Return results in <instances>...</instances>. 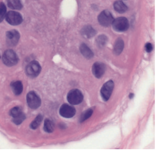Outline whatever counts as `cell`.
Here are the masks:
<instances>
[{
  "mask_svg": "<svg viewBox=\"0 0 156 151\" xmlns=\"http://www.w3.org/2000/svg\"><path fill=\"white\" fill-rule=\"evenodd\" d=\"M80 51L82 54V55L87 59H91L94 56V54L92 51L90 50V49L85 43H82L80 45Z\"/></svg>",
  "mask_w": 156,
  "mask_h": 151,
  "instance_id": "cell-16",
  "label": "cell"
},
{
  "mask_svg": "<svg viewBox=\"0 0 156 151\" xmlns=\"http://www.w3.org/2000/svg\"><path fill=\"white\" fill-rule=\"evenodd\" d=\"M59 113L61 116L65 118H72L75 115L76 110L73 107L68 104H63L60 108Z\"/></svg>",
  "mask_w": 156,
  "mask_h": 151,
  "instance_id": "cell-10",
  "label": "cell"
},
{
  "mask_svg": "<svg viewBox=\"0 0 156 151\" xmlns=\"http://www.w3.org/2000/svg\"><path fill=\"white\" fill-rule=\"evenodd\" d=\"M54 128H55V125L54 123L50 120L49 119H46L44 121V130L47 132V133H52L54 130Z\"/></svg>",
  "mask_w": 156,
  "mask_h": 151,
  "instance_id": "cell-18",
  "label": "cell"
},
{
  "mask_svg": "<svg viewBox=\"0 0 156 151\" xmlns=\"http://www.w3.org/2000/svg\"><path fill=\"white\" fill-rule=\"evenodd\" d=\"M20 38L19 32L15 29L9 30L6 33V42L11 47L16 46L19 41Z\"/></svg>",
  "mask_w": 156,
  "mask_h": 151,
  "instance_id": "cell-9",
  "label": "cell"
},
{
  "mask_svg": "<svg viewBox=\"0 0 156 151\" xmlns=\"http://www.w3.org/2000/svg\"><path fill=\"white\" fill-rule=\"evenodd\" d=\"M124 43L123 40L121 38H118L115 43L114 52L118 55L121 54L124 49Z\"/></svg>",
  "mask_w": 156,
  "mask_h": 151,
  "instance_id": "cell-17",
  "label": "cell"
},
{
  "mask_svg": "<svg viewBox=\"0 0 156 151\" xmlns=\"http://www.w3.org/2000/svg\"><path fill=\"white\" fill-rule=\"evenodd\" d=\"M146 51L147 52H150L153 50V46L150 43H147L146 45Z\"/></svg>",
  "mask_w": 156,
  "mask_h": 151,
  "instance_id": "cell-25",
  "label": "cell"
},
{
  "mask_svg": "<svg viewBox=\"0 0 156 151\" xmlns=\"http://www.w3.org/2000/svg\"><path fill=\"white\" fill-rule=\"evenodd\" d=\"M82 35L87 38H90L95 35L96 30H95L91 26H86L81 30Z\"/></svg>",
  "mask_w": 156,
  "mask_h": 151,
  "instance_id": "cell-13",
  "label": "cell"
},
{
  "mask_svg": "<svg viewBox=\"0 0 156 151\" xmlns=\"http://www.w3.org/2000/svg\"><path fill=\"white\" fill-rule=\"evenodd\" d=\"M25 119H26V115L23 112H22L17 117L13 118L12 121L16 125H20L21 123H22L23 121H24Z\"/></svg>",
  "mask_w": 156,
  "mask_h": 151,
  "instance_id": "cell-22",
  "label": "cell"
},
{
  "mask_svg": "<svg viewBox=\"0 0 156 151\" xmlns=\"http://www.w3.org/2000/svg\"><path fill=\"white\" fill-rule=\"evenodd\" d=\"M5 20L12 26H17L20 25L23 19L21 14L16 11H10L7 13L5 16Z\"/></svg>",
  "mask_w": 156,
  "mask_h": 151,
  "instance_id": "cell-2",
  "label": "cell"
},
{
  "mask_svg": "<svg viewBox=\"0 0 156 151\" xmlns=\"http://www.w3.org/2000/svg\"><path fill=\"white\" fill-rule=\"evenodd\" d=\"M98 20L101 26L104 27H108L112 25L114 19L111 12L107 10H104L99 14Z\"/></svg>",
  "mask_w": 156,
  "mask_h": 151,
  "instance_id": "cell-4",
  "label": "cell"
},
{
  "mask_svg": "<svg viewBox=\"0 0 156 151\" xmlns=\"http://www.w3.org/2000/svg\"><path fill=\"white\" fill-rule=\"evenodd\" d=\"M105 70V66L101 62H95L92 66V73L97 78H101L104 75Z\"/></svg>",
  "mask_w": 156,
  "mask_h": 151,
  "instance_id": "cell-11",
  "label": "cell"
},
{
  "mask_svg": "<svg viewBox=\"0 0 156 151\" xmlns=\"http://www.w3.org/2000/svg\"><path fill=\"white\" fill-rule=\"evenodd\" d=\"M11 88L15 95H20L23 90V86L20 81H12L11 83Z\"/></svg>",
  "mask_w": 156,
  "mask_h": 151,
  "instance_id": "cell-12",
  "label": "cell"
},
{
  "mask_svg": "<svg viewBox=\"0 0 156 151\" xmlns=\"http://www.w3.org/2000/svg\"><path fill=\"white\" fill-rule=\"evenodd\" d=\"M43 117L41 114H39V115H37L36 117V118L34 119V120L32 121V123H31V124H30L31 129H34V130L36 129L40 126V124H41L42 120H43Z\"/></svg>",
  "mask_w": 156,
  "mask_h": 151,
  "instance_id": "cell-19",
  "label": "cell"
},
{
  "mask_svg": "<svg viewBox=\"0 0 156 151\" xmlns=\"http://www.w3.org/2000/svg\"><path fill=\"white\" fill-rule=\"evenodd\" d=\"M114 8L119 13H124L128 10V7L126 4L121 1H117L114 4Z\"/></svg>",
  "mask_w": 156,
  "mask_h": 151,
  "instance_id": "cell-15",
  "label": "cell"
},
{
  "mask_svg": "<svg viewBox=\"0 0 156 151\" xmlns=\"http://www.w3.org/2000/svg\"><path fill=\"white\" fill-rule=\"evenodd\" d=\"M112 25L114 30L119 32H125L129 28V21L127 18L124 17H120L114 20Z\"/></svg>",
  "mask_w": 156,
  "mask_h": 151,
  "instance_id": "cell-3",
  "label": "cell"
},
{
  "mask_svg": "<svg viewBox=\"0 0 156 151\" xmlns=\"http://www.w3.org/2000/svg\"><path fill=\"white\" fill-rule=\"evenodd\" d=\"M107 41V36L104 35H102L98 36L97 40V43L99 45V47H102L106 43Z\"/></svg>",
  "mask_w": 156,
  "mask_h": 151,
  "instance_id": "cell-24",
  "label": "cell"
},
{
  "mask_svg": "<svg viewBox=\"0 0 156 151\" xmlns=\"http://www.w3.org/2000/svg\"><path fill=\"white\" fill-rule=\"evenodd\" d=\"M41 70V68L39 62L36 61H33L27 66L26 71L30 77H36L40 74Z\"/></svg>",
  "mask_w": 156,
  "mask_h": 151,
  "instance_id": "cell-6",
  "label": "cell"
},
{
  "mask_svg": "<svg viewBox=\"0 0 156 151\" xmlns=\"http://www.w3.org/2000/svg\"><path fill=\"white\" fill-rule=\"evenodd\" d=\"M22 110L20 107H16L12 108L10 111V115L13 118H15L22 113Z\"/></svg>",
  "mask_w": 156,
  "mask_h": 151,
  "instance_id": "cell-21",
  "label": "cell"
},
{
  "mask_svg": "<svg viewBox=\"0 0 156 151\" xmlns=\"http://www.w3.org/2000/svg\"><path fill=\"white\" fill-rule=\"evenodd\" d=\"M19 59L17 54L12 50L5 51L2 55V61L5 65L11 67L17 64Z\"/></svg>",
  "mask_w": 156,
  "mask_h": 151,
  "instance_id": "cell-1",
  "label": "cell"
},
{
  "mask_svg": "<svg viewBox=\"0 0 156 151\" xmlns=\"http://www.w3.org/2000/svg\"><path fill=\"white\" fill-rule=\"evenodd\" d=\"M6 1L7 6L12 10H21L23 7L21 0H6Z\"/></svg>",
  "mask_w": 156,
  "mask_h": 151,
  "instance_id": "cell-14",
  "label": "cell"
},
{
  "mask_svg": "<svg viewBox=\"0 0 156 151\" xmlns=\"http://www.w3.org/2000/svg\"><path fill=\"white\" fill-rule=\"evenodd\" d=\"M7 14V7L3 2H0V23L4 20Z\"/></svg>",
  "mask_w": 156,
  "mask_h": 151,
  "instance_id": "cell-20",
  "label": "cell"
},
{
  "mask_svg": "<svg viewBox=\"0 0 156 151\" xmlns=\"http://www.w3.org/2000/svg\"><path fill=\"white\" fill-rule=\"evenodd\" d=\"M27 102L30 108L37 109L41 105V100L39 96L34 92L31 91L27 95Z\"/></svg>",
  "mask_w": 156,
  "mask_h": 151,
  "instance_id": "cell-7",
  "label": "cell"
},
{
  "mask_svg": "<svg viewBox=\"0 0 156 151\" xmlns=\"http://www.w3.org/2000/svg\"><path fill=\"white\" fill-rule=\"evenodd\" d=\"M92 113H93V110H91V109H89V110H88L87 111L84 112L82 114V115L80 117V122H83V121L87 120L88 119H89L92 115Z\"/></svg>",
  "mask_w": 156,
  "mask_h": 151,
  "instance_id": "cell-23",
  "label": "cell"
},
{
  "mask_svg": "<svg viewBox=\"0 0 156 151\" xmlns=\"http://www.w3.org/2000/svg\"><path fill=\"white\" fill-rule=\"evenodd\" d=\"M83 99L82 92L78 89H73L70 91L67 96V100L72 105H78L81 103Z\"/></svg>",
  "mask_w": 156,
  "mask_h": 151,
  "instance_id": "cell-5",
  "label": "cell"
},
{
  "mask_svg": "<svg viewBox=\"0 0 156 151\" xmlns=\"http://www.w3.org/2000/svg\"><path fill=\"white\" fill-rule=\"evenodd\" d=\"M114 88V83L112 81H108L102 86L101 90V95L104 101H107L112 93Z\"/></svg>",
  "mask_w": 156,
  "mask_h": 151,
  "instance_id": "cell-8",
  "label": "cell"
}]
</instances>
